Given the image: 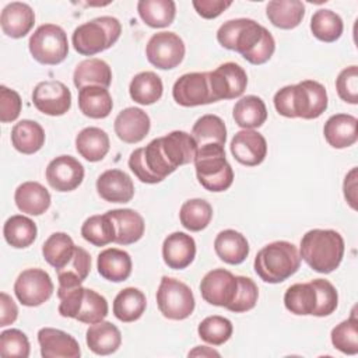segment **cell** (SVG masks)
I'll return each instance as SVG.
<instances>
[{"instance_id": "38", "label": "cell", "mask_w": 358, "mask_h": 358, "mask_svg": "<svg viewBox=\"0 0 358 358\" xmlns=\"http://www.w3.org/2000/svg\"><path fill=\"white\" fill-rule=\"evenodd\" d=\"M162 80L154 71H141L136 74L129 85L130 98L140 105H151L162 96Z\"/></svg>"}, {"instance_id": "34", "label": "cell", "mask_w": 358, "mask_h": 358, "mask_svg": "<svg viewBox=\"0 0 358 358\" xmlns=\"http://www.w3.org/2000/svg\"><path fill=\"white\" fill-rule=\"evenodd\" d=\"M11 144L21 154H35L45 144V130L35 120L22 119L11 130Z\"/></svg>"}, {"instance_id": "9", "label": "cell", "mask_w": 358, "mask_h": 358, "mask_svg": "<svg viewBox=\"0 0 358 358\" xmlns=\"http://www.w3.org/2000/svg\"><path fill=\"white\" fill-rule=\"evenodd\" d=\"M32 57L41 64L55 66L69 55V41L64 29L56 24H43L35 29L28 42Z\"/></svg>"}, {"instance_id": "51", "label": "cell", "mask_w": 358, "mask_h": 358, "mask_svg": "<svg viewBox=\"0 0 358 358\" xmlns=\"http://www.w3.org/2000/svg\"><path fill=\"white\" fill-rule=\"evenodd\" d=\"M310 282L317 294V306L313 316L323 317L331 315L338 305V294L336 287L330 281L323 278H316L312 280Z\"/></svg>"}, {"instance_id": "22", "label": "cell", "mask_w": 358, "mask_h": 358, "mask_svg": "<svg viewBox=\"0 0 358 358\" xmlns=\"http://www.w3.org/2000/svg\"><path fill=\"white\" fill-rule=\"evenodd\" d=\"M196 242L186 232H172L162 243L165 264L173 270H183L194 260Z\"/></svg>"}, {"instance_id": "4", "label": "cell", "mask_w": 358, "mask_h": 358, "mask_svg": "<svg viewBox=\"0 0 358 358\" xmlns=\"http://www.w3.org/2000/svg\"><path fill=\"white\" fill-rule=\"evenodd\" d=\"M344 239L334 229H310L301 239L299 256L315 271L329 274L344 257Z\"/></svg>"}, {"instance_id": "44", "label": "cell", "mask_w": 358, "mask_h": 358, "mask_svg": "<svg viewBox=\"0 0 358 358\" xmlns=\"http://www.w3.org/2000/svg\"><path fill=\"white\" fill-rule=\"evenodd\" d=\"M344 29L341 17L327 8H320L315 11L310 18V31L313 36L322 42H336Z\"/></svg>"}, {"instance_id": "39", "label": "cell", "mask_w": 358, "mask_h": 358, "mask_svg": "<svg viewBox=\"0 0 358 358\" xmlns=\"http://www.w3.org/2000/svg\"><path fill=\"white\" fill-rule=\"evenodd\" d=\"M140 18L151 28L169 27L176 14V4L172 0H140L137 3Z\"/></svg>"}, {"instance_id": "52", "label": "cell", "mask_w": 358, "mask_h": 358, "mask_svg": "<svg viewBox=\"0 0 358 358\" xmlns=\"http://www.w3.org/2000/svg\"><path fill=\"white\" fill-rule=\"evenodd\" d=\"M336 90L344 102L358 103V67L355 64L340 71L336 78Z\"/></svg>"}, {"instance_id": "8", "label": "cell", "mask_w": 358, "mask_h": 358, "mask_svg": "<svg viewBox=\"0 0 358 358\" xmlns=\"http://www.w3.org/2000/svg\"><path fill=\"white\" fill-rule=\"evenodd\" d=\"M122 34L117 18L103 15L78 25L71 36L76 52L83 56H94L115 45Z\"/></svg>"}, {"instance_id": "42", "label": "cell", "mask_w": 358, "mask_h": 358, "mask_svg": "<svg viewBox=\"0 0 358 358\" xmlns=\"http://www.w3.org/2000/svg\"><path fill=\"white\" fill-rule=\"evenodd\" d=\"M76 245L70 235L64 232H55L52 234L42 245V255L43 259L55 267V270H59L64 267L70 259L73 257Z\"/></svg>"}, {"instance_id": "43", "label": "cell", "mask_w": 358, "mask_h": 358, "mask_svg": "<svg viewBox=\"0 0 358 358\" xmlns=\"http://www.w3.org/2000/svg\"><path fill=\"white\" fill-rule=\"evenodd\" d=\"M192 136L196 140L197 147L206 144L224 145L227 141V127L220 116L203 115L193 124Z\"/></svg>"}, {"instance_id": "35", "label": "cell", "mask_w": 358, "mask_h": 358, "mask_svg": "<svg viewBox=\"0 0 358 358\" xmlns=\"http://www.w3.org/2000/svg\"><path fill=\"white\" fill-rule=\"evenodd\" d=\"M90 270H91L90 253L84 248L76 246L70 262L64 267L56 270L57 280H59L57 289H70L81 285L88 277Z\"/></svg>"}, {"instance_id": "40", "label": "cell", "mask_w": 358, "mask_h": 358, "mask_svg": "<svg viewBox=\"0 0 358 358\" xmlns=\"http://www.w3.org/2000/svg\"><path fill=\"white\" fill-rule=\"evenodd\" d=\"M284 305L294 315H313L317 306V294L312 282L291 285L284 294Z\"/></svg>"}, {"instance_id": "11", "label": "cell", "mask_w": 358, "mask_h": 358, "mask_svg": "<svg viewBox=\"0 0 358 358\" xmlns=\"http://www.w3.org/2000/svg\"><path fill=\"white\" fill-rule=\"evenodd\" d=\"M185 43L179 35L169 31L154 34L145 46L147 60L161 70H171L179 66L185 57Z\"/></svg>"}, {"instance_id": "56", "label": "cell", "mask_w": 358, "mask_h": 358, "mask_svg": "<svg viewBox=\"0 0 358 358\" xmlns=\"http://www.w3.org/2000/svg\"><path fill=\"white\" fill-rule=\"evenodd\" d=\"M344 197L348 204L357 210V168H352L344 179Z\"/></svg>"}, {"instance_id": "53", "label": "cell", "mask_w": 358, "mask_h": 358, "mask_svg": "<svg viewBox=\"0 0 358 358\" xmlns=\"http://www.w3.org/2000/svg\"><path fill=\"white\" fill-rule=\"evenodd\" d=\"M21 96L17 91L7 88L6 85L0 87V120L3 123L14 122L21 112Z\"/></svg>"}, {"instance_id": "37", "label": "cell", "mask_w": 358, "mask_h": 358, "mask_svg": "<svg viewBox=\"0 0 358 358\" xmlns=\"http://www.w3.org/2000/svg\"><path fill=\"white\" fill-rule=\"evenodd\" d=\"M147 308V299L143 291L134 287L122 289L113 301V315L124 323L138 320Z\"/></svg>"}, {"instance_id": "15", "label": "cell", "mask_w": 358, "mask_h": 358, "mask_svg": "<svg viewBox=\"0 0 358 358\" xmlns=\"http://www.w3.org/2000/svg\"><path fill=\"white\" fill-rule=\"evenodd\" d=\"M238 292V277L224 268L208 271L200 282V294L206 302L227 309Z\"/></svg>"}, {"instance_id": "7", "label": "cell", "mask_w": 358, "mask_h": 358, "mask_svg": "<svg viewBox=\"0 0 358 358\" xmlns=\"http://www.w3.org/2000/svg\"><path fill=\"white\" fill-rule=\"evenodd\" d=\"M57 296L60 299L59 313L63 317L94 324L108 316L109 308L105 296L91 288L78 285L70 289H57Z\"/></svg>"}, {"instance_id": "17", "label": "cell", "mask_w": 358, "mask_h": 358, "mask_svg": "<svg viewBox=\"0 0 358 358\" xmlns=\"http://www.w3.org/2000/svg\"><path fill=\"white\" fill-rule=\"evenodd\" d=\"M46 180L57 192H71L84 179V166L71 155H60L46 166Z\"/></svg>"}, {"instance_id": "57", "label": "cell", "mask_w": 358, "mask_h": 358, "mask_svg": "<svg viewBox=\"0 0 358 358\" xmlns=\"http://www.w3.org/2000/svg\"><path fill=\"white\" fill-rule=\"evenodd\" d=\"M213 355L220 357V352L215 350H211L210 347H204V345H199L189 352V357H213Z\"/></svg>"}, {"instance_id": "24", "label": "cell", "mask_w": 358, "mask_h": 358, "mask_svg": "<svg viewBox=\"0 0 358 358\" xmlns=\"http://www.w3.org/2000/svg\"><path fill=\"white\" fill-rule=\"evenodd\" d=\"M358 120L352 115L336 113L330 116L323 127V134L333 148H347L358 140Z\"/></svg>"}, {"instance_id": "45", "label": "cell", "mask_w": 358, "mask_h": 358, "mask_svg": "<svg viewBox=\"0 0 358 358\" xmlns=\"http://www.w3.org/2000/svg\"><path fill=\"white\" fill-rule=\"evenodd\" d=\"M213 218V207L204 199L186 200L179 211L180 224L192 232L204 229Z\"/></svg>"}, {"instance_id": "27", "label": "cell", "mask_w": 358, "mask_h": 358, "mask_svg": "<svg viewBox=\"0 0 358 358\" xmlns=\"http://www.w3.org/2000/svg\"><path fill=\"white\" fill-rule=\"evenodd\" d=\"M88 348L96 355H109L117 351L122 344L120 330L110 322L102 320L88 327L85 333Z\"/></svg>"}, {"instance_id": "2", "label": "cell", "mask_w": 358, "mask_h": 358, "mask_svg": "<svg viewBox=\"0 0 358 358\" xmlns=\"http://www.w3.org/2000/svg\"><path fill=\"white\" fill-rule=\"evenodd\" d=\"M217 41L225 49L238 52L250 64H263L275 50L271 32L250 18H236L224 22L217 31Z\"/></svg>"}, {"instance_id": "54", "label": "cell", "mask_w": 358, "mask_h": 358, "mask_svg": "<svg viewBox=\"0 0 358 358\" xmlns=\"http://www.w3.org/2000/svg\"><path fill=\"white\" fill-rule=\"evenodd\" d=\"M196 13L206 20H213L217 18L218 15L225 11L232 1H225V0H193L192 1Z\"/></svg>"}, {"instance_id": "29", "label": "cell", "mask_w": 358, "mask_h": 358, "mask_svg": "<svg viewBox=\"0 0 358 358\" xmlns=\"http://www.w3.org/2000/svg\"><path fill=\"white\" fill-rule=\"evenodd\" d=\"M73 83L78 90L87 85H99L108 88L112 83V70L109 64L102 59H85L76 66L73 73Z\"/></svg>"}, {"instance_id": "20", "label": "cell", "mask_w": 358, "mask_h": 358, "mask_svg": "<svg viewBox=\"0 0 358 358\" xmlns=\"http://www.w3.org/2000/svg\"><path fill=\"white\" fill-rule=\"evenodd\" d=\"M151 127L150 116L140 108H126L115 119V133L116 136L127 143V144H136L145 138Z\"/></svg>"}, {"instance_id": "28", "label": "cell", "mask_w": 358, "mask_h": 358, "mask_svg": "<svg viewBox=\"0 0 358 358\" xmlns=\"http://www.w3.org/2000/svg\"><path fill=\"white\" fill-rule=\"evenodd\" d=\"M14 201L20 211L41 215L50 207V193L38 182H24L15 189Z\"/></svg>"}, {"instance_id": "26", "label": "cell", "mask_w": 358, "mask_h": 358, "mask_svg": "<svg viewBox=\"0 0 358 358\" xmlns=\"http://www.w3.org/2000/svg\"><path fill=\"white\" fill-rule=\"evenodd\" d=\"M131 257L127 252L109 248L102 250L96 259V268L101 277L112 282H120L130 277L131 274Z\"/></svg>"}, {"instance_id": "3", "label": "cell", "mask_w": 358, "mask_h": 358, "mask_svg": "<svg viewBox=\"0 0 358 358\" xmlns=\"http://www.w3.org/2000/svg\"><path fill=\"white\" fill-rule=\"evenodd\" d=\"M275 110L285 117L316 119L329 103L326 88L315 80H303L278 90L274 95Z\"/></svg>"}, {"instance_id": "46", "label": "cell", "mask_w": 358, "mask_h": 358, "mask_svg": "<svg viewBox=\"0 0 358 358\" xmlns=\"http://www.w3.org/2000/svg\"><path fill=\"white\" fill-rule=\"evenodd\" d=\"M83 238L94 246H106L108 243L115 242L116 231L110 217L105 214L91 215L87 218L81 227Z\"/></svg>"}, {"instance_id": "30", "label": "cell", "mask_w": 358, "mask_h": 358, "mask_svg": "<svg viewBox=\"0 0 358 358\" xmlns=\"http://www.w3.org/2000/svg\"><path fill=\"white\" fill-rule=\"evenodd\" d=\"M78 108L91 119H103L112 112L113 101L108 88L87 85L78 90Z\"/></svg>"}, {"instance_id": "55", "label": "cell", "mask_w": 358, "mask_h": 358, "mask_svg": "<svg viewBox=\"0 0 358 358\" xmlns=\"http://www.w3.org/2000/svg\"><path fill=\"white\" fill-rule=\"evenodd\" d=\"M0 306H1V316H0V327H6L15 322L18 316V308L13 298L6 292L0 294Z\"/></svg>"}, {"instance_id": "25", "label": "cell", "mask_w": 358, "mask_h": 358, "mask_svg": "<svg viewBox=\"0 0 358 358\" xmlns=\"http://www.w3.org/2000/svg\"><path fill=\"white\" fill-rule=\"evenodd\" d=\"M113 221L116 236L115 243L130 245L141 239L144 235L145 224L143 217L131 208H117L106 213Z\"/></svg>"}, {"instance_id": "1", "label": "cell", "mask_w": 358, "mask_h": 358, "mask_svg": "<svg viewBox=\"0 0 358 358\" xmlns=\"http://www.w3.org/2000/svg\"><path fill=\"white\" fill-rule=\"evenodd\" d=\"M197 152V143L192 134L175 130L154 138L141 148V162L155 182H162L176 168L190 164Z\"/></svg>"}, {"instance_id": "14", "label": "cell", "mask_w": 358, "mask_h": 358, "mask_svg": "<svg viewBox=\"0 0 358 358\" xmlns=\"http://www.w3.org/2000/svg\"><path fill=\"white\" fill-rule=\"evenodd\" d=\"M172 96L178 105L186 108L215 102L210 88L208 71L180 76L173 84Z\"/></svg>"}, {"instance_id": "16", "label": "cell", "mask_w": 358, "mask_h": 358, "mask_svg": "<svg viewBox=\"0 0 358 358\" xmlns=\"http://www.w3.org/2000/svg\"><path fill=\"white\" fill-rule=\"evenodd\" d=\"M34 106L49 116H62L71 108V92L62 81L48 80L32 91Z\"/></svg>"}, {"instance_id": "32", "label": "cell", "mask_w": 358, "mask_h": 358, "mask_svg": "<svg viewBox=\"0 0 358 358\" xmlns=\"http://www.w3.org/2000/svg\"><path fill=\"white\" fill-rule=\"evenodd\" d=\"M268 21L280 29L296 28L305 15V4L299 0H273L266 6Z\"/></svg>"}, {"instance_id": "6", "label": "cell", "mask_w": 358, "mask_h": 358, "mask_svg": "<svg viewBox=\"0 0 358 358\" xmlns=\"http://www.w3.org/2000/svg\"><path fill=\"white\" fill-rule=\"evenodd\" d=\"M199 183L208 192L228 190L234 182V171L225 158L224 145L206 144L197 147L193 159Z\"/></svg>"}, {"instance_id": "13", "label": "cell", "mask_w": 358, "mask_h": 358, "mask_svg": "<svg viewBox=\"0 0 358 358\" xmlns=\"http://www.w3.org/2000/svg\"><path fill=\"white\" fill-rule=\"evenodd\" d=\"M208 81L213 98L217 102L241 96L246 90L248 76L243 67L234 62H227L208 71Z\"/></svg>"}, {"instance_id": "31", "label": "cell", "mask_w": 358, "mask_h": 358, "mask_svg": "<svg viewBox=\"0 0 358 358\" xmlns=\"http://www.w3.org/2000/svg\"><path fill=\"white\" fill-rule=\"evenodd\" d=\"M217 256L228 264H241L249 255L248 239L235 229L221 231L214 241Z\"/></svg>"}, {"instance_id": "48", "label": "cell", "mask_w": 358, "mask_h": 358, "mask_svg": "<svg viewBox=\"0 0 358 358\" xmlns=\"http://www.w3.org/2000/svg\"><path fill=\"white\" fill-rule=\"evenodd\" d=\"M331 344L334 348L347 355H355L358 352V320L352 310L351 317L338 323L331 330Z\"/></svg>"}, {"instance_id": "41", "label": "cell", "mask_w": 358, "mask_h": 358, "mask_svg": "<svg viewBox=\"0 0 358 358\" xmlns=\"http://www.w3.org/2000/svg\"><path fill=\"white\" fill-rule=\"evenodd\" d=\"M3 235L8 245L17 249H24L34 243L38 235V228L31 218L17 214L11 215L4 222Z\"/></svg>"}, {"instance_id": "10", "label": "cell", "mask_w": 358, "mask_h": 358, "mask_svg": "<svg viewBox=\"0 0 358 358\" xmlns=\"http://www.w3.org/2000/svg\"><path fill=\"white\" fill-rule=\"evenodd\" d=\"M157 305L164 317L183 320L194 310V296L185 282L164 275L157 291Z\"/></svg>"}, {"instance_id": "47", "label": "cell", "mask_w": 358, "mask_h": 358, "mask_svg": "<svg viewBox=\"0 0 358 358\" xmlns=\"http://www.w3.org/2000/svg\"><path fill=\"white\" fill-rule=\"evenodd\" d=\"M232 331L234 327L231 320L220 315H213L203 319L197 327L199 337L211 345H221L227 343L231 338Z\"/></svg>"}, {"instance_id": "19", "label": "cell", "mask_w": 358, "mask_h": 358, "mask_svg": "<svg viewBox=\"0 0 358 358\" xmlns=\"http://www.w3.org/2000/svg\"><path fill=\"white\" fill-rule=\"evenodd\" d=\"M38 343L43 358H78L81 355L77 340L59 329H41L38 331Z\"/></svg>"}, {"instance_id": "12", "label": "cell", "mask_w": 358, "mask_h": 358, "mask_svg": "<svg viewBox=\"0 0 358 358\" xmlns=\"http://www.w3.org/2000/svg\"><path fill=\"white\" fill-rule=\"evenodd\" d=\"M50 275L42 268H27L14 282V294L24 306H39L53 294Z\"/></svg>"}, {"instance_id": "49", "label": "cell", "mask_w": 358, "mask_h": 358, "mask_svg": "<svg viewBox=\"0 0 358 358\" xmlns=\"http://www.w3.org/2000/svg\"><path fill=\"white\" fill-rule=\"evenodd\" d=\"M238 277V292L235 299L232 301L231 305L227 306L228 310L235 312V313H243L256 306L257 298H259V289L256 282L243 275H236Z\"/></svg>"}, {"instance_id": "33", "label": "cell", "mask_w": 358, "mask_h": 358, "mask_svg": "<svg viewBox=\"0 0 358 358\" xmlns=\"http://www.w3.org/2000/svg\"><path fill=\"white\" fill-rule=\"evenodd\" d=\"M110 147L109 136L99 127H85L76 137L77 152L90 162H98L103 159Z\"/></svg>"}, {"instance_id": "36", "label": "cell", "mask_w": 358, "mask_h": 358, "mask_svg": "<svg viewBox=\"0 0 358 358\" xmlns=\"http://www.w3.org/2000/svg\"><path fill=\"white\" fill-rule=\"evenodd\" d=\"M232 117L243 130L257 129L263 126L267 119L266 103L256 95H246L235 103Z\"/></svg>"}, {"instance_id": "50", "label": "cell", "mask_w": 358, "mask_h": 358, "mask_svg": "<svg viewBox=\"0 0 358 358\" xmlns=\"http://www.w3.org/2000/svg\"><path fill=\"white\" fill-rule=\"evenodd\" d=\"M29 341L25 333L18 329H8L0 333V355L1 357H29Z\"/></svg>"}, {"instance_id": "23", "label": "cell", "mask_w": 358, "mask_h": 358, "mask_svg": "<svg viewBox=\"0 0 358 358\" xmlns=\"http://www.w3.org/2000/svg\"><path fill=\"white\" fill-rule=\"evenodd\" d=\"M35 24V13L27 3L13 1L7 4L0 15L3 34L10 38H24Z\"/></svg>"}, {"instance_id": "5", "label": "cell", "mask_w": 358, "mask_h": 358, "mask_svg": "<svg viewBox=\"0 0 358 358\" xmlns=\"http://www.w3.org/2000/svg\"><path fill=\"white\" fill-rule=\"evenodd\" d=\"M301 256L294 243L275 241L263 246L255 257L256 274L268 284H278L298 271Z\"/></svg>"}, {"instance_id": "18", "label": "cell", "mask_w": 358, "mask_h": 358, "mask_svg": "<svg viewBox=\"0 0 358 358\" xmlns=\"http://www.w3.org/2000/svg\"><path fill=\"white\" fill-rule=\"evenodd\" d=\"M231 154L239 164L256 166L267 155V141L256 130H241L231 141Z\"/></svg>"}, {"instance_id": "21", "label": "cell", "mask_w": 358, "mask_h": 358, "mask_svg": "<svg viewBox=\"0 0 358 358\" xmlns=\"http://www.w3.org/2000/svg\"><path fill=\"white\" fill-rule=\"evenodd\" d=\"M96 192L109 203H129L134 196L131 178L120 169H108L96 179Z\"/></svg>"}]
</instances>
